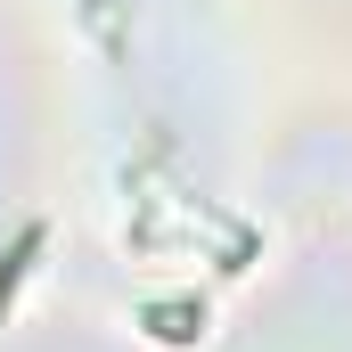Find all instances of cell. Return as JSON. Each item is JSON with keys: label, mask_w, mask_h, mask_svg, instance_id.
<instances>
[{"label": "cell", "mask_w": 352, "mask_h": 352, "mask_svg": "<svg viewBox=\"0 0 352 352\" xmlns=\"http://www.w3.org/2000/svg\"><path fill=\"white\" fill-rule=\"evenodd\" d=\"M33 254H41V221H25V230L8 238V254H0V320H8V303H16V287H25Z\"/></svg>", "instance_id": "obj_1"}]
</instances>
